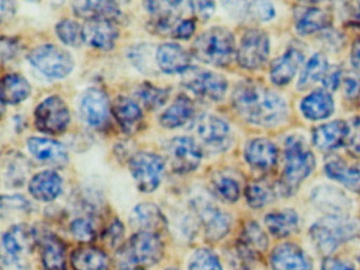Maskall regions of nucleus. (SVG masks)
<instances>
[{"label": "nucleus", "instance_id": "nucleus-1", "mask_svg": "<svg viewBox=\"0 0 360 270\" xmlns=\"http://www.w3.org/2000/svg\"><path fill=\"white\" fill-rule=\"evenodd\" d=\"M233 108L250 124L271 128L288 118V108L283 97L262 84L242 82L231 95Z\"/></svg>", "mask_w": 360, "mask_h": 270}, {"label": "nucleus", "instance_id": "nucleus-2", "mask_svg": "<svg viewBox=\"0 0 360 270\" xmlns=\"http://www.w3.org/2000/svg\"><path fill=\"white\" fill-rule=\"evenodd\" d=\"M164 244L159 234L136 232L127 243L117 249V270H147L163 259Z\"/></svg>", "mask_w": 360, "mask_h": 270}, {"label": "nucleus", "instance_id": "nucleus-3", "mask_svg": "<svg viewBox=\"0 0 360 270\" xmlns=\"http://www.w3.org/2000/svg\"><path fill=\"white\" fill-rule=\"evenodd\" d=\"M360 233V221L345 214H328L311 225L309 236L316 249L330 255Z\"/></svg>", "mask_w": 360, "mask_h": 270}, {"label": "nucleus", "instance_id": "nucleus-4", "mask_svg": "<svg viewBox=\"0 0 360 270\" xmlns=\"http://www.w3.org/2000/svg\"><path fill=\"white\" fill-rule=\"evenodd\" d=\"M191 53L198 60L206 65L226 67L237 54L233 34L220 25L210 27L195 38Z\"/></svg>", "mask_w": 360, "mask_h": 270}, {"label": "nucleus", "instance_id": "nucleus-5", "mask_svg": "<svg viewBox=\"0 0 360 270\" xmlns=\"http://www.w3.org/2000/svg\"><path fill=\"white\" fill-rule=\"evenodd\" d=\"M315 158L301 137L290 136L284 145V168L280 190L292 195L315 168Z\"/></svg>", "mask_w": 360, "mask_h": 270}, {"label": "nucleus", "instance_id": "nucleus-6", "mask_svg": "<svg viewBox=\"0 0 360 270\" xmlns=\"http://www.w3.org/2000/svg\"><path fill=\"white\" fill-rule=\"evenodd\" d=\"M34 228L27 224L12 226L3 236V269L30 270L29 257L39 244Z\"/></svg>", "mask_w": 360, "mask_h": 270}, {"label": "nucleus", "instance_id": "nucleus-7", "mask_svg": "<svg viewBox=\"0 0 360 270\" xmlns=\"http://www.w3.org/2000/svg\"><path fill=\"white\" fill-rule=\"evenodd\" d=\"M129 170L138 189L149 193L157 190L163 179L165 160L153 152H136L130 158Z\"/></svg>", "mask_w": 360, "mask_h": 270}, {"label": "nucleus", "instance_id": "nucleus-8", "mask_svg": "<svg viewBox=\"0 0 360 270\" xmlns=\"http://www.w3.org/2000/svg\"><path fill=\"white\" fill-rule=\"evenodd\" d=\"M182 84L200 98L212 103L222 101L229 86L224 76L198 67H191L183 73Z\"/></svg>", "mask_w": 360, "mask_h": 270}, {"label": "nucleus", "instance_id": "nucleus-9", "mask_svg": "<svg viewBox=\"0 0 360 270\" xmlns=\"http://www.w3.org/2000/svg\"><path fill=\"white\" fill-rule=\"evenodd\" d=\"M29 61L41 73L52 78H64L72 72V55L56 44H43L29 53Z\"/></svg>", "mask_w": 360, "mask_h": 270}, {"label": "nucleus", "instance_id": "nucleus-10", "mask_svg": "<svg viewBox=\"0 0 360 270\" xmlns=\"http://www.w3.org/2000/svg\"><path fill=\"white\" fill-rule=\"evenodd\" d=\"M70 110L62 97L52 95L44 99L34 111L35 126L46 134H60L68 128Z\"/></svg>", "mask_w": 360, "mask_h": 270}, {"label": "nucleus", "instance_id": "nucleus-11", "mask_svg": "<svg viewBox=\"0 0 360 270\" xmlns=\"http://www.w3.org/2000/svg\"><path fill=\"white\" fill-rule=\"evenodd\" d=\"M166 158L176 173L193 172L201 164L202 150L197 141L189 136L174 137L166 145Z\"/></svg>", "mask_w": 360, "mask_h": 270}, {"label": "nucleus", "instance_id": "nucleus-12", "mask_svg": "<svg viewBox=\"0 0 360 270\" xmlns=\"http://www.w3.org/2000/svg\"><path fill=\"white\" fill-rule=\"evenodd\" d=\"M269 55V38L266 32L250 29L243 34L237 49L238 63L246 70L260 69Z\"/></svg>", "mask_w": 360, "mask_h": 270}, {"label": "nucleus", "instance_id": "nucleus-13", "mask_svg": "<svg viewBox=\"0 0 360 270\" xmlns=\"http://www.w3.org/2000/svg\"><path fill=\"white\" fill-rule=\"evenodd\" d=\"M193 131L205 147L214 151H224L231 145V131L222 118L212 114H203L193 122Z\"/></svg>", "mask_w": 360, "mask_h": 270}, {"label": "nucleus", "instance_id": "nucleus-14", "mask_svg": "<svg viewBox=\"0 0 360 270\" xmlns=\"http://www.w3.org/2000/svg\"><path fill=\"white\" fill-rule=\"evenodd\" d=\"M186 4L181 1H148L144 6L150 13L148 27L151 32L160 35H174V30L183 20L182 15Z\"/></svg>", "mask_w": 360, "mask_h": 270}, {"label": "nucleus", "instance_id": "nucleus-15", "mask_svg": "<svg viewBox=\"0 0 360 270\" xmlns=\"http://www.w3.org/2000/svg\"><path fill=\"white\" fill-rule=\"evenodd\" d=\"M269 264L273 270H313V262L295 243H282L271 251Z\"/></svg>", "mask_w": 360, "mask_h": 270}, {"label": "nucleus", "instance_id": "nucleus-16", "mask_svg": "<svg viewBox=\"0 0 360 270\" xmlns=\"http://www.w3.org/2000/svg\"><path fill=\"white\" fill-rule=\"evenodd\" d=\"M129 224L136 232L159 234L166 228L165 217L161 209L153 202H141L132 209Z\"/></svg>", "mask_w": 360, "mask_h": 270}, {"label": "nucleus", "instance_id": "nucleus-17", "mask_svg": "<svg viewBox=\"0 0 360 270\" xmlns=\"http://www.w3.org/2000/svg\"><path fill=\"white\" fill-rule=\"evenodd\" d=\"M155 61L164 73L183 74L191 68V56L181 44L166 42L158 48Z\"/></svg>", "mask_w": 360, "mask_h": 270}, {"label": "nucleus", "instance_id": "nucleus-18", "mask_svg": "<svg viewBox=\"0 0 360 270\" xmlns=\"http://www.w3.org/2000/svg\"><path fill=\"white\" fill-rule=\"evenodd\" d=\"M108 96L104 91L91 88L86 91L81 101V114L90 126L100 127L106 122L109 115Z\"/></svg>", "mask_w": 360, "mask_h": 270}, {"label": "nucleus", "instance_id": "nucleus-19", "mask_svg": "<svg viewBox=\"0 0 360 270\" xmlns=\"http://www.w3.org/2000/svg\"><path fill=\"white\" fill-rule=\"evenodd\" d=\"M83 31L86 44L102 51L112 50L119 37V31L110 20H87Z\"/></svg>", "mask_w": 360, "mask_h": 270}, {"label": "nucleus", "instance_id": "nucleus-20", "mask_svg": "<svg viewBox=\"0 0 360 270\" xmlns=\"http://www.w3.org/2000/svg\"><path fill=\"white\" fill-rule=\"evenodd\" d=\"M351 128L345 120H334L314 130L313 143L321 151H332L349 141Z\"/></svg>", "mask_w": 360, "mask_h": 270}, {"label": "nucleus", "instance_id": "nucleus-21", "mask_svg": "<svg viewBox=\"0 0 360 270\" xmlns=\"http://www.w3.org/2000/svg\"><path fill=\"white\" fill-rule=\"evenodd\" d=\"M28 148L31 154L39 162L51 166H64L69 156L62 143L47 137H30Z\"/></svg>", "mask_w": 360, "mask_h": 270}, {"label": "nucleus", "instance_id": "nucleus-22", "mask_svg": "<svg viewBox=\"0 0 360 270\" xmlns=\"http://www.w3.org/2000/svg\"><path fill=\"white\" fill-rule=\"evenodd\" d=\"M29 191L37 200L52 202L62 193V176L53 170L37 173L29 183Z\"/></svg>", "mask_w": 360, "mask_h": 270}, {"label": "nucleus", "instance_id": "nucleus-23", "mask_svg": "<svg viewBox=\"0 0 360 270\" xmlns=\"http://www.w3.org/2000/svg\"><path fill=\"white\" fill-rule=\"evenodd\" d=\"M112 113L126 134H132L140 129L143 120L142 108L134 99L117 97L112 103Z\"/></svg>", "mask_w": 360, "mask_h": 270}, {"label": "nucleus", "instance_id": "nucleus-24", "mask_svg": "<svg viewBox=\"0 0 360 270\" xmlns=\"http://www.w3.org/2000/svg\"><path fill=\"white\" fill-rule=\"evenodd\" d=\"M304 60V55L298 49H290L278 57L271 65V80L276 86H285L294 77Z\"/></svg>", "mask_w": 360, "mask_h": 270}, {"label": "nucleus", "instance_id": "nucleus-25", "mask_svg": "<svg viewBox=\"0 0 360 270\" xmlns=\"http://www.w3.org/2000/svg\"><path fill=\"white\" fill-rule=\"evenodd\" d=\"M244 156L252 168L267 170L277 162V147L267 139H252L246 146Z\"/></svg>", "mask_w": 360, "mask_h": 270}, {"label": "nucleus", "instance_id": "nucleus-26", "mask_svg": "<svg viewBox=\"0 0 360 270\" xmlns=\"http://www.w3.org/2000/svg\"><path fill=\"white\" fill-rule=\"evenodd\" d=\"M70 264L73 270H108L110 259L102 249L85 245L71 253Z\"/></svg>", "mask_w": 360, "mask_h": 270}, {"label": "nucleus", "instance_id": "nucleus-27", "mask_svg": "<svg viewBox=\"0 0 360 270\" xmlns=\"http://www.w3.org/2000/svg\"><path fill=\"white\" fill-rule=\"evenodd\" d=\"M73 12L87 20L115 21L121 15L120 6L112 1H77L72 4Z\"/></svg>", "mask_w": 360, "mask_h": 270}, {"label": "nucleus", "instance_id": "nucleus-28", "mask_svg": "<svg viewBox=\"0 0 360 270\" xmlns=\"http://www.w3.org/2000/svg\"><path fill=\"white\" fill-rule=\"evenodd\" d=\"M300 110L307 120H324L332 115L335 103L330 93L324 90H316L303 98Z\"/></svg>", "mask_w": 360, "mask_h": 270}, {"label": "nucleus", "instance_id": "nucleus-29", "mask_svg": "<svg viewBox=\"0 0 360 270\" xmlns=\"http://www.w3.org/2000/svg\"><path fill=\"white\" fill-rule=\"evenodd\" d=\"M264 224L271 236L277 238H286L298 230L299 217L294 209H283L267 213Z\"/></svg>", "mask_w": 360, "mask_h": 270}, {"label": "nucleus", "instance_id": "nucleus-30", "mask_svg": "<svg viewBox=\"0 0 360 270\" xmlns=\"http://www.w3.org/2000/svg\"><path fill=\"white\" fill-rule=\"evenodd\" d=\"M41 257L46 270H66V248L54 234L47 233L41 238Z\"/></svg>", "mask_w": 360, "mask_h": 270}, {"label": "nucleus", "instance_id": "nucleus-31", "mask_svg": "<svg viewBox=\"0 0 360 270\" xmlns=\"http://www.w3.org/2000/svg\"><path fill=\"white\" fill-rule=\"evenodd\" d=\"M195 105L187 95L181 94L172 101V105L160 115V124L163 128L176 129L186 124L193 115Z\"/></svg>", "mask_w": 360, "mask_h": 270}, {"label": "nucleus", "instance_id": "nucleus-32", "mask_svg": "<svg viewBox=\"0 0 360 270\" xmlns=\"http://www.w3.org/2000/svg\"><path fill=\"white\" fill-rule=\"evenodd\" d=\"M330 15L317 6L300 8L296 14V29L301 35H309L330 25Z\"/></svg>", "mask_w": 360, "mask_h": 270}, {"label": "nucleus", "instance_id": "nucleus-33", "mask_svg": "<svg viewBox=\"0 0 360 270\" xmlns=\"http://www.w3.org/2000/svg\"><path fill=\"white\" fill-rule=\"evenodd\" d=\"M201 215L204 227H205L206 236L210 240H221L231 230L233 221L229 213L214 207H205Z\"/></svg>", "mask_w": 360, "mask_h": 270}, {"label": "nucleus", "instance_id": "nucleus-34", "mask_svg": "<svg viewBox=\"0 0 360 270\" xmlns=\"http://www.w3.org/2000/svg\"><path fill=\"white\" fill-rule=\"evenodd\" d=\"M324 172L351 191L360 192L359 166L347 164L345 160H333L326 165Z\"/></svg>", "mask_w": 360, "mask_h": 270}, {"label": "nucleus", "instance_id": "nucleus-35", "mask_svg": "<svg viewBox=\"0 0 360 270\" xmlns=\"http://www.w3.org/2000/svg\"><path fill=\"white\" fill-rule=\"evenodd\" d=\"M31 94L28 80L20 74H7L1 82V101L4 105H18Z\"/></svg>", "mask_w": 360, "mask_h": 270}, {"label": "nucleus", "instance_id": "nucleus-36", "mask_svg": "<svg viewBox=\"0 0 360 270\" xmlns=\"http://www.w3.org/2000/svg\"><path fill=\"white\" fill-rule=\"evenodd\" d=\"M330 65L324 55L316 53L307 61L304 69L301 72L298 80V89L305 90L313 86L315 82L323 80L328 73Z\"/></svg>", "mask_w": 360, "mask_h": 270}, {"label": "nucleus", "instance_id": "nucleus-37", "mask_svg": "<svg viewBox=\"0 0 360 270\" xmlns=\"http://www.w3.org/2000/svg\"><path fill=\"white\" fill-rule=\"evenodd\" d=\"M238 243L257 255L266 250L269 247V238L258 223L250 221L244 225Z\"/></svg>", "mask_w": 360, "mask_h": 270}, {"label": "nucleus", "instance_id": "nucleus-38", "mask_svg": "<svg viewBox=\"0 0 360 270\" xmlns=\"http://www.w3.org/2000/svg\"><path fill=\"white\" fill-rule=\"evenodd\" d=\"M134 94L144 108L153 111L163 107L169 96V91L150 82H143L136 86Z\"/></svg>", "mask_w": 360, "mask_h": 270}, {"label": "nucleus", "instance_id": "nucleus-39", "mask_svg": "<svg viewBox=\"0 0 360 270\" xmlns=\"http://www.w3.org/2000/svg\"><path fill=\"white\" fill-rule=\"evenodd\" d=\"M28 162L20 153L8 154L4 162V177L8 185L20 186L28 175Z\"/></svg>", "mask_w": 360, "mask_h": 270}, {"label": "nucleus", "instance_id": "nucleus-40", "mask_svg": "<svg viewBox=\"0 0 360 270\" xmlns=\"http://www.w3.org/2000/svg\"><path fill=\"white\" fill-rule=\"evenodd\" d=\"M56 30L58 38L67 46L77 48L85 42L83 27L77 21L63 19L56 25Z\"/></svg>", "mask_w": 360, "mask_h": 270}, {"label": "nucleus", "instance_id": "nucleus-41", "mask_svg": "<svg viewBox=\"0 0 360 270\" xmlns=\"http://www.w3.org/2000/svg\"><path fill=\"white\" fill-rule=\"evenodd\" d=\"M214 193L227 202H236L240 198L239 183L233 177L218 175L212 181Z\"/></svg>", "mask_w": 360, "mask_h": 270}, {"label": "nucleus", "instance_id": "nucleus-42", "mask_svg": "<svg viewBox=\"0 0 360 270\" xmlns=\"http://www.w3.org/2000/svg\"><path fill=\"white\" fill-rule=\"evenodd\" d=\"M188 270H223L218 255L207 248L198 249L191 255Z\"/></svg>", "mask_w": 360, "mask_h": 270}, {"label": "nucleus", "instance_id": "nucleus-43", "mask_svg": "<svg viewBox=\"0 0 360 270\" xmlns=\"http://www.w3.org/2000/svg\"><path fill=\"white\" fill-rule=\"evenodd\" d=\"M245 198L252 208L260 209L273 200L274 194L269 187L255 181L246 187Z\"/></svg>", "mask_w": 360, "mask_h": 270}, {"label": "nucleus", "instance_id": "nucleus-44", "mask_svg": "<svg viewBox=\"0 0 360 270\" xmlns=\"http://www.w3.org/2000/svg\"><path fill=\"white\" fill-rule=\"evenodd\" d=\"M70 232L75 240L89 244L96 238V230L94 221L87 217H77L70 225Z\"/></svg>", "mask_w": 360, "mask_h": 270}, {"label": "nucleus", "instance_id": "nucleus-45", "mask_svg": "<svg viewBox=\"0 0 360 270\" xmlns=\"http://www.w3.org/2000/svg\"><path fill=\"white\" fill-rule=\"evenodd\" d=\"M125 228L120 219H113L108 227L104 230L103 240L109 248H117L122 246Z\"/></svg>", "mask_w": 360, "mask_h": 270}, {"label": "nucleus", "instance_id": "nucleus-46", "mask_svg": "<svg viewBox=\"0 0 360 270\" xmlns=\"http://www.w3.org/2000/svg\"><path fill=\"white\" fill-rule=\"evenodd\" d=\"M245 6L246 8L244 11L256 20L269 21L275 17L276 11L271 2H246Z\"/></svg>", "mask_w": 360, "mask_h": 270}, {"label": "nucleus", "instance_id": "nucleus-47", "mask_svg": "<svg viewBox=\"0 0 360 270\" xmlns=\"http://www.w3.org/2000/svg\"><path fill=\"white\" fill-rule=\"evenodd\" d=\"M1 211L3 214L6 212L11 214H20V213H26L30 211V202L27 200V198H22L20 195L12 196H3L1 200Z\"/></svg>", "mask_w": 360, "mask_h": 270}, {"label": "nucleus", "instance_id": "nucleus-48", "mask_svg": "<svg viewBox=\"0 0 360 270\" xmlns=\"http://www.w3.org/2000/svg\"><path fill=\"white\" fill-rule=\"evenodd\" d=\"M188 6L195 18L202 21L208 20L216 10V4L212 1H189Z\"/></svg>", "mask_w": 360, "mask_h": 270}, {"label": "nucleus", "instance_id": "nucleus-49", "mask_svg": "<svg viewBox=\"0 0 360 270\" xmlns=\"http://www.w3.org/2000/svg\"><path fill=\"white\" fill-rule=\"evenodd\" d=\"M195 32V18H185L174 30L172 37L176 39H188Z\"/></svg>", "mask_w": 360, "mask_h": 270}, {"label": "nucleus", "instance_id": "nucleus-50", "mask_svg": "<svg viewBox=\"0 0 360 270\" xmlns=\"http://www.w3.org/2000/svg\"><path fill=\"white\" fill-rule=\"evenodd\" d=\"M345 95L349 99L357 98L360 95V78L356 76H347L342 78Z\"/></svg>", "mask_w": 360, "mask_h": 270}, {"label": "nucleus", "instance_id": "nucleus-51", "mask_svg": "<svg viewBox=\"0 0 360 270\" xmlns=\"http://www.w3.org/2000/svg\"><path fill=\"white\" fill-rule=\"evenodd\" d=\"M18 51V40L11 37L1 38V58L4 61L11 60Z\"/></svg>", "mask_w": 360, "mask_h": 270}, {"label": "nucleus", "instance_id": "nucleus-52", "mask_svg": "<svg viewBox=\"0 0 360 270\" xmlns=\"http://www.w3.org/2000/svg\"><path fill=\"white\" fill-rule=\"evenodd\" d=\"M341 78H342L341 70L338 67H330L322 82L328 90H336L340 84Z\"/></svg>", "mask_w": 360, "mask_h": 270}, {"label": "nucleus", "instance_id": "nucleus-53", "mask_svg": "<svg viewBox=\"0 0 360 270\" xmlns=\"http://www.w3.org/2000/svg\"><path fill=\"white\" fill-rule=\"evenodd\" d=\"M321 270H355V268L347 262L328 257L322 262Z\"/></svg>", "mask_w": 360, "mask_h": 270}, {"label": "nucleus", "instance_id": "nucleus-54", "mask_svg": "<svg viewBox=\"0 0 360 270\" xmlns=\"http://www.w3.org/2000/svg\"><path fill=\"white\" fill-rule=\"evenodd\" d=\"M351 61L353 67L360 73V37L357 38L352 46Z\"/></svg>", "mask_w": 360, "mask_h": 270}, {"label": "nucleus", "instance_id": "nucleus-55", "mask_svg": "<svg viewBox=\"0 0 360 270\" xmlns=\"http://www.w3.org/2000/svg\"><path fill=\"white\" fill-rule=\"evenodd\" d=\"M349 145L352 146V149L355 150L358 154H360V128L359 132H356V135H353L352 141H349Z\"/></svg>", "mask_w": 360, "mask_h": 270}, {"label": "nucleus", "instance_id": "nucleus-56", "mask_svg": "<svg viewBox=\"0 0 360 270\" xmlns=\"http://www.w3.org/2000/svg\"><path fill=\"white\" fill-rule=\"evenodd\" d=\"M166 270H180V269H178V268L172 267V268H167V269H166Z\"/></svg>", "mask_w": 360, "mask_h": 270}, {"label": "nucleus", "instance_id": "nucleus-57", "mask_svg": "<svg viewBox=\"0 0 360 270\" xmlns=\"http://www.w3.org/2000/svg\"><path fill=\"white\" fill-rule=\"evenodd\" d=\"M358 12H359V16H360V4H359V6H358Z\"/></svg>", "mask_w": 360, "mask_h": 270}]
</instances>
